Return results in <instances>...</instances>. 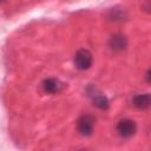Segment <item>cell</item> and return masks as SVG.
<instances>
[{"label":"cell","mask_w":151,"mask_h":151,"mask_svg":"<svg viewBox=\"0 0 151 151\" xmlns=\"http://www.w3.org/2000/svg\"><path fill=\"white\" fill-rule=\"evenodd\" d=\"M92 60H93V58H92L91 52L88 50H85V48L79 50L74 55V64H76L77 68L83 70V71L91 67Z\"/></svg>","instance_id":"1"},{"label":"cell","mask_w":151,"mask_h":151,"mask_svg":"<svg viewBox=\"0 0 151 151\" xmlns=\"http://www.w3.org/2000/svg\"><path fill=\"white\" fill-rule=\"evenodd\" d=\"M78 131L81 136H90L93 132L94 127V118L91 114H84L78 119L77 123Z\"/></svg>","instance_id":"2"},{"label":"cell","mask_w":151,"mask_h":151,"mask_svg":"<svg viewBox=\"0 0 151 151\" xmlns=\"http://www.w3.org/2000/svg\"><path fill=\"white\" fill-rule=\"evenodd\" d=\"M117 131H118L119 136H122L124 138H129V137H131L136 133L137 125H136L134 120L125 118V119L119 120V123L117 125Z\"/></svg>","instance_id":"3"},{"label":"cell","mask_w":151,"mask_h":151,"mask_svg":"<svg viewBox=\"0 0 151 151\" xmlns=\"http://www.w3.org/2000/svg\"><path fill=\"white\" fill-rule=\"evenodd\" d=\"M42 87H44L45 92L53 94V93H58L63 88V84L55 78H47L44 80Z\"/></svg>","instance_id":"4"},{"label":"cell","mask_w":151,"mask_h":151,"mask_svg":"<svg viewBox=\"0 0 151 151\" xmlns=\"http://www.w3.org/2000/svg\"><path fill=\"white\" fill-rule=\"evenodd\" d=\"M133 105L138 109H146L150 105V96L147 93L137 94L133 97Z\"/></svg>","instance_id":"5"},{"label":"cell","mask_w":151,"mask_h":151,"mask_svg":"<svg viewBox=\"0 0 151 151\" xmlns=\"http://www.w3.org/2000/svg\"><path fill=\"white\" fill-rule=\"evenodd\" d=\"M110 45H111V47L113 50L119 51V50H123L126 46V40H125V38L122 34H116V35H113L111 38Z\"/></svg>","instance_id":"6"},{"label":"cell","mask_w":151,"mask_h":151,"mask_svg":"<svg viewBox=\"0 0 151 151\" xmlns=\"http://www.w3.org/2000/svg\"><path fill=\"white\" fill-rule=\"evenodd\" d=\"M93 103L99 109H106L109 106V101L106 99V97L101 96V94H97L94 98H93Z\"/></svg>","instance_id":"7"},{"label":"cell","mask_w":151,"mask_h":151,"mask_svg":"<svg viewBox=\"0 0 151 151\" xmlns=\"http://www.w3.org/2000/svg\"><path fill=\"white\" fill-rule=\"evenodd\" d=\"M1 1H4V0H0V2H1Z\"/></svg>","instance_id":"8"}]
</instances>
